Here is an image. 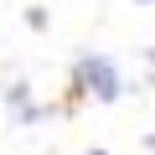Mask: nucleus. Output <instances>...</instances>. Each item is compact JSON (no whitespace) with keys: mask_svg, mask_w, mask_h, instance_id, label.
I'll return each mask as SVG.
<instances>
[{"mask_svg":"<svg viewBox=\"0 0 155 155\" xmlns=\"http://www.w3.org/2000/svg\"><path fill=\"white\" fill-rule=\"evenodd\" d=\"M78 88H83V93H93L98 104H114V98L124 93V83H119V67H114L109 57H98V52L78 57Z\"/></svg>","mask_w":155,"mask_h":155,"instance_id":"nucleus-1","label":"nucleus"},{"mask_svg":"<svg viewBox=\"0 0 155 155\" xmlns=\"http://www.w3.org/2000/svg\"><path fill=\"white\" fill-rule=\"evenodd\" d=\"M26 26H31V31H41V26H47V11H41V5H31V11H26Z\"/></svg>","mask_w":155,"mask_h":155,"instance_id":"nucleus-2","label":"nucleus"},{"mask_svg":"<svg viewBox=\"0 0 155 155\" xmlns=\"http://www.w3.org/2000/svg\"><path fill=\"white\" fill-rule=\"evenodd\" d=\"M83 155H109V150H83Z\"/></svg>","mask_w":155,"mask_h":155,"instance_id":"nucleus-3","label":"nucleus"},{"mask_svg":"<svg viewBox=\"0 0 155 155\" xmlns=\"http://www.w3.org/2000/svg\"><path fill=\"white\" fill-rule=\"evenodd\" d=\"M134 5H155V0H134Z\"/></svg>","mask_w":155,"mask_h":155,"instance_id":"nucleus-4","label":"nucleus"}]
</instances>
